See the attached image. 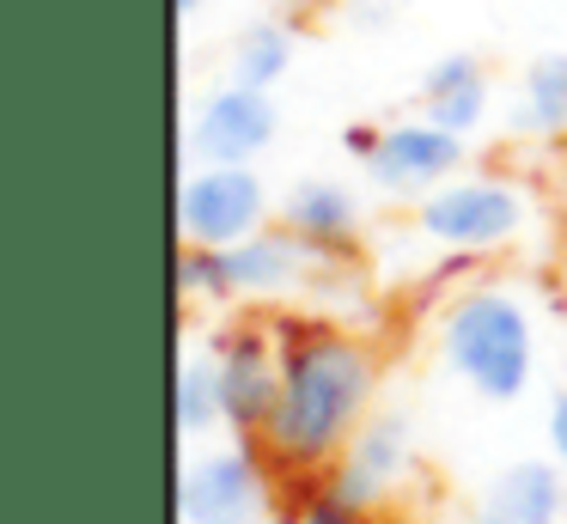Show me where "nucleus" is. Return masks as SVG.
<instances>
[{"label":"nucleus","instance_id":"1","mask_svg":"<svg viewBox=\"0 0 567 524\" xmlns=\"http://www.w3.org/2000/svg\"><path fill=\"white\" fill-rule=\"evenodd\" d=\"M372 397V360L336 329H306L281 348V390L262 421L275 458L323 463L354 439L360 409Z\"/></svg>","mask_w":567,"mask_h":524},{"label":"nucleus","instance_id":"2","mask_svg":"<svg viewBox=\"0 0 567 524\" xmlns=\"http://www.w3.org/2000/svg\"><path fill=\"white\" fill-rule=\"evenodd\" d=\"M440 360L452 366L476 397L513 402L518 390L530 384V366H537V336H530L525 305L494 292V287L464 292L440 323Z\"/></svg>","mask_w":567,"mask_h":524},{"label":"nucleus","instance_id":"3","mask_svg":"<svg viewBox=\"0 0 567 524\" xmlns=\"http://www.w3.org/2000/svg\"><path fill=\"white\" fill-rule=\"evenodd\" d=\"M318 256H330V250L299 238L293 226L287 232H250V238L226 244V250L189 244V250L177 256V280H184V292H287Z\"/></svg>","mask_w":567,"mask_h":524},{"label":"nucleus","instance_id":"4","mask_svg":"<svg viewBox=\"0 0 567 524\" xmlns=\"http://www.w3.org/2000/svg\"><path fill=\"white\" fill-rule=\"evenodd\" d=\"M421 238L445 250H501L525 226V195L501 177H457L421 195Z\"/></svg>","mask_w":567,"mask_h":524},{"label":"nucleus","instance_id":"5","mask_svg":"<svg viewBox=\"0 0 567 524\" xmlns=\"http://www.w3.org/2000/svg\"><path fill=\"white\" fill-rule=\"evenodd\" d=\"M262 219H269V189L245 165H208L177 189V232L202 250H226V244L250 238V232H262Z\"/></svg>","mask_w":567,"mask_h":524},{"label":"nucleus","instance_id":"6","mask_svg":"<svg viewBox=\"0 0 567 524\" xmlns=\"http://www.w3.org/2000/svg\"><path fill=\"white\" fill-rule=\"evenodd\" d=\"M177 518L184 524H262L269 518V487H262L257 463L238 451H214V458L189 463L177 482Z\"/></svg>","mask_w":567,"mask_h":524},{"label":"nucleus","instance_id":"7","mask_svg":"<svg viewBox=\"0 0 567 524\" xmlns=\"http://www.w3.org/2000/svg\"><path fill=\"white\" fill-rule=\"evenodd\" d=\"M275 141V104L257 85H220V92L202 97L196 122H189V146H196L208 165H250L262 146Z\"/></svg>","mask_w":567,"mask_h":524},{"label":"nucleus","instance_id":"8","mask_svg":"<svg viewBox=\"0 0 567 524\" xmlns=\"http://www.w3.org/2000/svg\"><path fill=\"white\" fill-rule=\"evenodd\" d=\"M457 158H464V134L421 116V122L379 129V141L367 153V171L384 189H433V183H445V171H457Z\"/></svg>","mask_w":567,"mask_h":524},{"label":"nucleus","instance_id":"9","mask_svg":"<svg viewBox=\"0 0 567 524\" xmlns=\"http://www.w3.org/2000/svg\"><path fill=\"white\" fill-rule=\"evenodd\" d=\"M403 463H409V421L403 414H372V421L354 427V439L342 445V463H336L323 494L342 500L348 512H367L372 500L403 475Z\"/></svg>","mask_w":567,"mask_h":524},{"label":"nucleus","instance_id":"10","mask_svg":"<svg viewBox=\"0 0 567 524\" xmlns=\"http://www.w3.org/2000/svg\"><path fill=\"white\" fill-rule=\"evenodd\" d=\"M214 372H220L226 421L262 433V421H269V409H275V390H281V360L262 348V336H233L220 348V360H214Z\"/></svg>","mask_w":567,"mask_h":524},{"label":"nucleus","instance_id":"11","mask_svg":"<svg viewBox=\"0 0 567 524\" xmlns=\"http://www.w3.org/2000/svg\"><path fill=\"white\" fill-rule=\"evenodd\" d=\"M287 226H293L299 238H311L318 250H342L360 226V202H354V189L336 183V177H299L293 189H287Z\"/></svg>","mask_w":567,"mask_h":524},{"label":"nucleus","instance_id":"12","mask_svg":"<svg viewBox=\"0 0 567 524\" xmlns=\"http://www.w3.org/2000/svg\"><path fill=\"white\" fill-rule=\"evenodd\" d=\"M488 512H501L506 524H555L567 512V487L555 463H506L501 475L488 482Z\"/></svg>","mask_w":567,"mask_h":524},{"label":"nucleus","instance_id":"13","mask_svg":"<svg viewBox=\"0 0 567 524\" xmlns=\"http://www.w3.org/2000/svg\"><path fill=\"white\" fill-rule=\"evenodd\" d=\"M421 110H427L440 129L452 134H470L488 110V80H482V61L476 55H445L427 68L421 80Z\"/></svg>","mask_w":567,"mask_h":524},{"label":"nucleus","instance_id":"14","mask_svg":"<svg viewBox=\"0 0 567 524\" xmlns=\"http://www.w3.org/2000/svg\"><path fill=\"white\" fill-rule=\"evenodd\" d=\"M513 122L518 134H555L567 129V55H537L518 80L513 97Z\"/></svg>","mask_w":567,"mask_h":524},{"label":"nucleus","instance_id":"15","mask_svg":"<svg viewBox=\"0 0 567 524\" xmlns=\"http://www.w3.org/2000/svg\"><path fill=\"white\" fill-rule=\"evenodd\" d=\"M293 68V37H287V24H250L245 37H238L233 49V80L238 85H257V92H269L281 73Z\"/></svg>","mask_w":567,"mask_h":524},{"label":"nucleus","instance_id":"16","mask_svg":"<svg viewBox=\"0 0 567 524\" xmlns=\"http://www.w3.org/2000/svg\"><path fill=\"white\" fill-rule=\"evenodd\" d=\"M220 372H214V360H196L189 353L184 366H177V433H208L214 421H220Z\"/></svg>","mask_w":567,"mask_h":524},{"label":"nucleus","instance_id":"17","mask_svg":"<svg viewBox=\"0 0 567 524\" xmlns=\"http://www.w3.org/2000/svg\"><path fill=\"white\" fill-rule=\"evenodd\" d=\"M549 451H555V463L567 470V390L549 397Z\"/></svg>","mask_w":567,"mask_h":524},{"label":"nucleus","instance_id":"18","mask_svg":"<svg viewBox=\"0 0 567 524\" xmlns=\"http://www.w3.org/2000/svg\"><path fill=\"white\" fill-rule=\"evenodd\" d=\"M372 141H379V129H348V153L367 165V153H372Z\"/></svg>","mask_w":567,"mask_h":524},{"label":"nucleus","instance_id":"19","mask_svg":"<svg viewBox=\"0 0 567 524\" xmlns=\"http://www.w3.org/2000/svg\"><path fill=\"white\" fill-rule=\"evenodd\" d=\"M196 7H208V0H177V19H196Z\"/></svg>","mask_w":567,"mask_h":524},{"label":"nucleus","instance_id":"20","mask_svg":"<svg viewBox=\"0 0 567 524\" xmlns=\"http://www.w3.org/2000/svg\"><path fill=\"white\" fill-rule=\"evenodd\" d=\"M470 524H506V518H501V512H488V506H482V512H476V518H470Z\"/></svg>","mask_w":567,"mask_h":524}]
</instances>
